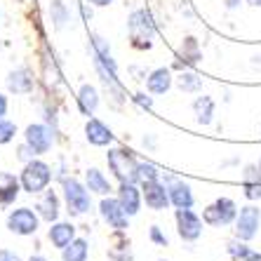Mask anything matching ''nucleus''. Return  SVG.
I'll list each match as a JSON object with an SVG mask.
<instances>
[{
  "label": "nucleus",
  "instance_id": "f257e3e1",
  "mask_svg": "<svg viewBox=\"0 0 261 261\" xmlns=\"http://www.w3.org/2000/svg\"><path fill=\"white\" fill-rule=\"evenodd\" d=\"M19 181H21V189L26 193H43L45 189L49 186L52 181V167L43 160H29L24 165V170H21V176H19Z\"/></svg>",
  "mask_w": 261,
  "mask_h": 261
},
{
  "label": "nucleus",
  "instance_id": "f03ea898",
  "mask_svg": "<svg viewBox=\"0 0 261 261\" xmlns=\"http://www.w3.org/2000/svg\"><path fill=\"white\" fill-rule=\"evenodd\" d=\"M61 186H64V200H66V207L71 214H85L90 212L92 207V195H90V189L87 186H83V184L78 181V179H64L61 181Z\"/></svg>",
  "mask_w": 261,
  "mask_h": 261
},
{
  "label": "nucleus",
  "instance_id": "7ed1b4c3",
  "mask_svg": "<svg viewBox=\"0 0 261 261\" xmlns=\"http://www.w3.org/2000/svg\"><path fill=\"white\" fill-rule=\"evenodd\" d=\"M127 29L137 47H148L151 45V38L155 33V24H153V17L146 10H137V12L129 14Z\"/></svg>",
  "mask_w": 261,
  "mask_h": 261
},
{
  "label": "nucleus",
  "instance_id": "20e7f679",
  "mask_svg": "<svg viewBox=\"0 0 261 261\" xmlns=\"http://www.w3.org/2000/svg\"><path fill=\"white\" fill-rule=\"evenodd\" d=\"M106 160H109V167L118 181H134L137 165L139 163H137V158H134L129 151H125V148H113V151H109Z\"/></svg>",
  "mask_w": 261,
  "mask_h": 261
},
{
  "label": "nucleus",
  "instance_id": "39448f33",
  "mask_svg": "<svg viewBox=\"0 0 261 261\" xmlns=\"http://www.w3.org/2000/svg\"><path fill=\"white\" fill-rule=\"evenodd\" d=\"M40 226V214H36L31 207H19L12 210L7 217V228L17 236H33Z\"/></svg>",
  "mask_w": 261,
  "mask_h": 261
},
{
  "label": "nucleus",
  "instance_id": "423d86ee",
  "mask_svg": "<svg viewBox=\"0 0 261 261\" xmlns=\"http://www.w3.org/2000/svg\"><path fill=\"white\" fill-rule=\"evenodd\" d=\"M259 226H261V210L256 205H247L243 207L236 217V236L247 243L252 238L259 233Z\"/></svg>",
  "mask_w": 261,
  "mask_h": 261
},
{
  "label": "nucleus",
  "instance_id": "0eeeda50",
  "mask_svg": "<svg viewBox=\"0 0 261 261\" xmlns=\"http://www.w3.org/2000/svg\"><path fill=\"white\" fill-rule=\"evenodd\" d=\"M236 217H238V207L231 198H219L214 205H210L202 212L205 224H210V226H226V224H231V221H236Z\"/></svg>",
  "mask_w": 261,
  "mask_h": 261
},
{
  "label": "nucleus",
  "instance_id": "6e6552de",
  "mask_svg": "<svg viewBox=\"0 0 261 261\" xmlns=\"http://www.w3.org/2000/svg\"><path fill=\"white\" fill-rule=\"evenodd\" d=\"M176 233L181 240L193 243L202 236V219L193 210H176Z\"/></svg>",
  "mask_w": 261,
  "mask_h": 261
},
{
  "label": "nucleus",
  "instance_id": "1a4fd4ad",
  "mask_svg": "<svg viewBox=\"0 0 261 261\" xmlns=\"http://www.w3.org/2000/svg\"><path fill=\"white\" fill-rule=\"evenodd\" d=\"M99 212H101V219L111 228H116V231H125V228H127L129 214L122 210L118 198H106V195H103V200L99 202Z\"/></svg>",
  "mask_w": 261,
  "mask_h": 261
},
{
  "label": "nucleus",
  "instance_id": "9d476101",
  "mask_svg": "<svg viewBox=\"0 0 261 261\" xmlns=\"http://www.w3.org/2000/svg\"><path fill=\"white\" fill-rule=\"evenodd\" d=\"M24 141L31 146V151L36 153V155H43V153H47L49 148H52L55 137H52V129H49L47 125L36 122V125H29V127H26Z\"/></svg>",
  "mask_w": 261,
  "mask_h": 261
},
{
  "label": "nucleus",
  "instance_id": "9b49d317",
  "mask_svg": "<svg viewBox=\"0 0 261 261\" xmlns=\"http://www.w3.org/2000/svg\"><path fill=\"white\" fill-rule=\"evenodd\" d=\"M141 195H144L146 205L151 207V210H155V212H160V210H165V207L170 205V191H167V184H163L160 179L141 184Z\"/></svg>",
  "mask_w": 261,
  "mask_h": 261
},
{
  "label": "nucleus",
  "instance_id": "f8f14e48",
  "mask_svg": "<svg viewBox=\"0 0 261 261\" xmlns=\"http://www.w3.org/2000/svg\"><path fill=\"white\" fill-rule=\"evenodd\" d=\"M141 189H137V181H120V189H118V200H120L122 210L134 217V214H139L141 210Z\"/></svg>",
  "mask_w": 261,
  "mask_h": 261
},
{
  "label": "nucleus",
  "instance_id": "ddd939ff",
  "mask_svg": "<svg viewBox=\"0 0 261 261\" xmlns=\"http://www.w3.org/2000/svg\"><path fill=\"white\" fill-rule=\"evenodd\" d=\"M167 191H170V202L176 210H191V207H193L195 198H193V191H191L189 184L172 179V181L167 184Z\"/></svg>",
  "mask_w": 261,
  "mask_h": 261
},
{
  "label": "nucleus",
  "instance_id": "4468645a",
  "mask_svg": "<svg viewBox=\"0 0 261 261\" xmlns=\"http://www.w3.org/2000/svg\"><path fill=\"white\" fill-rule=\"evenodd\" d=\"M85 137L92 146H109L113 144V132H111L109 125H103L97 118H90L85 125Z\"/></svg>",
  "mask_w": 261,
  "mask_h": 261
},
{
  "label": "nucleus",
  "instance_id": "2eb2a0df",
  "mask_svg": "<svg viewBox=\"0 0 261 261\" xmlns=\"http://www.w3.org/2000/svg\"><path fill=\"white\" fill-rule=\"evenodd\" d=\"M243 189L249 200H259L261 198V170L259 165H247L243 172Z\"/></svg>",
  "mask_w": 261,
  "mask_h": 261
},
{
  "label": "nucleus",
  "instance_id": "dca6fc26",
  "mask_svg": "<svg viewBox=\"0 0 261 261\" xmlns=\"http://www.w3.org/2000/svg\"><path fill=\"white\" fill-rule=\"evenodd\" d=\"M19 181L12 172H0V205H12L19 195Z\"/></svg>",
  "mask_w": 261,
  "mask_h": 261
},
{
  "label": "nucleus",
  "instance_id": "f3484780",
  "mask_svg": "<svg viewBox=\"0 0 261 261\" xmlns=\"http://www.w3.org/2000/svg\"><path fill=\"white\" fill-rule=\"evenodd\" d=\"M85 186L90 189V193H97V195H109L113 191L109 176L103 174L101 170H97V167H90L85 172Z\"/></svg>",
  "mask_w": 261,
  "mask_h": 261
},
{
  "label": "nucleus",
  "instance_id": "a211bd4d",
  "mask_svg": "<svg viewBox=\"0 0 261 261\" xmlns=\"http://www.w3.org/2000/svg\"><path fill=\"white\" fill-rule=\"evenodd\" d=\"M38 214L49 224L59 219V195L55 191H45V195L38 200Z\"/></svg>",
  "mask_w": 261,
  "mask_h": 261
},
{
  "label": "nucleus",
  "instance_id": "6ab92c4d",
  "mask_svg": "<svg viewBox=\"0 0 261 261\" xmlns=\"http://www.w3.org/2000/svg\"><path fill=\"white\" fill-rule=\"evenodd\" d=\"M7 87L14 94H29L33 90V75H31L26 68H17L7 75Z\"/></svg>",
  "mask_w": 261,
  "mask_h": 261
},
{
  "label": "nucleus",
  "instance_id": "aec40b11",
  "mask_svg": "<svg viewBox=\"0 0 261 261\" xmlns=\"http://www.w3.org/2000/svg\"><path fill=\"white\" fill-rule=\"evenodd\" d=\"M73 238H75V226L68 224V221H57V224L49 228V240H52V245L59 249L71 245Z\"/></svg>",
  "mask_w": 261,
  "mask_h": 261
},
{
  "label": "nucleus",
  "instance_id": "412c9836",
  "mask_svg": "<svg viewBox=\"0 0 261 261\" xmlns=\"http://www.w3.org/2000/svg\"><path fill=\"white\" fill-rule=\"evenodd\" d=\"M146 87L151 94H165L172 87V75L167 68H155L153 73H148L146 78Z\"/></svg>",
  "mask_w": 261,
  "mask_h": 261
},
{
  "label": "nucleus",
  "instance_id": "4be33fe9",
  "mask_svg": "<svg viewBox=\"0 0 261 261\" xmlns=\"http://www.w3.org/2000/svg\"><path fill=\"white\" fill-rule=\"evenodd\" d=\"M78 103H80V111L85 113V116H92L99 106V92L97 87L92 85H83L78 92Z\"/></svg>",
  "mask_w": 261,
  "mask_h": 261
},
{
  "label": "nucleus",
  "instance_id": "5701e85b",
  "mask_svg": "<svg viewBox=\"0 0 261 261\" xmlns=\"http://www.w3.org/2000/svg\"><path fill=\"white\" fill-rule=\"evenodd\" d=\"M61 252H64V254H61L64 261H87V256H90L87 240H83V238H73L71 245H66Z\"/></svg>",
  "mask_w": 261,
  "mask_h": 261
},
{
  "label": "nucleus",
  "instance_id": "b1692460",
  "mask_svg": "<svg viewBox=\"0 0 261 261\" xmlns=\"http://www.w3.org/2000/svg\"><path fill=\"white\" fill-rule=\"evenodd\" d=\"M195 116H198V122L200 125H210L214 118V101L210 97H198L193 103Z\"/></svg>",
  "mask_w": 261,
  "mask_h": 261
},
{
  "label": "nucleus",
  "instance_id": "393cba45",
  "mask_svg": "<svg viewBox=\"0 0 261 261\" xmlns=\"http://www.w3.org/2000/svg\"><path fill=\"white\" fill-rule=\"evenodd\" d=\"M49 14H52V21H55L57 29H64V26L71 21V14H68V7L64 5V0H52Z\"/></svg>",
  "mask_w": 261,
  "mask_h": 261
},
{
  "label": "nucleus",
  "instance_id": "a878e982",
  "mask_svg": "<svg viewBox=\"0 0 261 261\" xmlns=\"http://www.w3.org/2000/svg\"><path fill=\"white\" fill-rule=\"evenodd\" d=\"M176 85L181 92H200L202 90V78H198L195 73H181L179 78H176Z\"/></svg>",
  "mask_w": 261,
  "mask_h": 261
},
{
  "label": "nucleus",
  "instance_id": "bb28decb",
  "mask_svg": "<svg viewBox=\"0 0 261 261\" xmlns=\"http://www.w3.org/2000/svg\"><path fill=\"white\" fill-rule=\"evenodd\" d=\"M155 179H160V172L155 170V165H151V163H139L137 165V176H134V181L137 184L155 181Z\"/></svg>",
  "mask_w": 261,
  "mask_h": 261
},
{
  "label": "nucleus",
  "instance_id": "cd10ccee",
  "mask_svg": "<svg viewBox=\"0 0 261 261\" xmlns=\"http://www.w3.org/2000/svg\"><path fill=\"white\" fill-rule=\"evenodd\" d=\"M14 134H17V125L3 118V120H0V146L10 144V141L14 139Z\"/></svg>",
  "mask_w": 261,
  "mask_h": 261
},
{
  "label": "nucleus",
  "instance_id": "c85d7f7f",
  "mask_svg": "<svg viewBox=\"0 0 261 261\" xmlns=\"http://www.w3.org/2000/svg\"><path fill=\"white\" fill-rule=\"evenodd\" d=\"M181 55L184 57H191V61L200 59V52H198V45H195L193 38H186V43H184V47H181Z\"/></svg>",
  "mask_w": 261,
  "mask_h": 261
},
{
  "label": "nucleus",
  "instance_id": "c756f323",
  "mask_svg": "<svg viewBox=\"0 0 261 261\" xmlns=\"http://www.w3.org/2000/svg\"><path fill=\"white\" fill-rule=\"evenodd\" d=\"M151 240H153V243H155V245H163V247H165V245H167V238H165L163 233H160V228H158V226H153V228H151Z\"/></svg>",
  "mask_w": 261,
  "mask_h": 261
},
{
  "label": "nucleus",
  "instance_id": "7c9ffc66",
  "mask_svg": "<svg viewBox=\"0 0 261 261\" xmlns=\"http://www.w3.org/2000/svg\"><path fill=\"white\" fill-rule=\"evenodd\" d=\"M0 261H21V256L12 249H0Z\"/></svg>",
  "mask_w": 261,
  "mask_h": 261
},
{
  "label": "nucleus",
  "instance_id": "2f4dec72",
  "mask_svg": "<svg viewBox=\"0 0 261 261\" xmlns=\"http://www.w3.org/2000/svg\"><path fill=\"white\" fill-rule=\"evenodd\" d=\"M134 101L139 103V106H144V109H151L153 106V99L146 97V94H134Z\"/></svg>",
  "mask_w": 261,
  "mask_h": 261
},
{
  "label": "nucleus",
  "instance_id": "473e14b6",
  "mask_svg": "<svg viewBox=\"0 0 261 261\" xmlns=\"http://www.w3.org/2000/svg\"><path fill=\"white\" fill-rule=\"evenodd\" d=\"M7 113V97L0 92V120H3V116Z\"/></svg>",
  "mask_w": 261,
  "mask_h": 261
},
{
  "label": "nucleus",
  "instance_id": "72a5a7b5",
  "mask_svg": "<svg viewBox=\"0 0 261 261\" xmlns=\"http://www.w3.org/2000/svg\"><path fill=\"white\" fill-rule=\"evenodd\" d=\"M85 3H92V5H97V7H106V5H111L113 0H85Z\"/></svg>",
  "mask_w": 261,
  "mask_h": 261
},
{
  "label": "nucleus",
  "instance_id": "f704fd0d",
  "mask_svg": "<svg viewBox=\"0 0 261 261\" xmlns=\"http://www.w3.org/2000/svg\"><path fill=\"white\" fill-rule=\"evenodd\" d=\"M238 3H240V0H228V3H226V7H228V10H233V7H238Z\"/></svg>",
  "mask_w": 261,
  "mask_h": 261
},
{
  "label": "nucleus",
  "instance_id": "c9c22d12",
  "mask_svg": "<svg viewBox=\"0 0 261 261\" xmlns=\"http://www.w3.org/2000/svg\"><path fill=\"white\" fill-rule=\"evenodd\" d=\"M249 261H261V254H256V252H252V254H249Z\"/></svg>",
  "mask_w": 261,
  "mask_h": 261
},
{
  "label": "nucleus",
  "instance_id": "e433bc0d",
  "mask_svg": "<svg viewBox=\"0 0 261 261\" xmlns=\"http://www.w3.org/2000/svg\"><path fill=\"white\" fill-rule=\"evenodd\" d=\"M247 3H249L252 7H261V0H247Z\"/></svg>",
  "mask_w": 261,
  "mask_h": 261
},
{
  "label": "nucleus",
  "instance_id": "4c0bfd02",
  "mask_svg": "<svg viewBox=\"0 0 261 261\" xmlns=\"http://www.w3.org/2000/svg\"><path fill=\"white\" fill-rule=\"evenodd\" d=\"M29 261H47V259H45V256H31Z\"/></svg>",
  "mask_w": 261,
  "mask_h": 261
},
{
  "label": "nucleus",
  "instance_id": "58836bf2",
  "mask_svg": "<svg viewBox=\"0 0 261 261\" xmlns=\"http://www.w3.org/2000/svg\"><path fill=\"white\" fill-rule=\"evenodd\" d=\"M256 165H259V170H261V158H259V163H256Z\"/></svg>",
  "mask_w": 261,
  "mask_h": 261
}]
</instances>
